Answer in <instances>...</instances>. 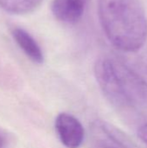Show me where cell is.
Listing matches in <instances>:
<instances>
[{"instance_id":"7a4b0ae2","label":"cell","mask_w":147,"mask_h":148,"mask_svg":"<svg viewBox=\"0 0 147 148\" xmlns=\"http://www.w3.org/2000/svg\"><path fill=\"white\" fill-rule=\"evenodd\" d=\"M96 82L107 101L117 108L147 111V82L120 60L104 56L94 64Z\"/></svg>"},{"instance_id":"277c9868","label":"cell","mask_w":147,"mask_h":148,"mask_svg":"<svg viewBox=\"0 0 147 148\" xmlns=\"http://www.w3.org/2000/svg\"><path fill=\"white\" fill-rule=\"evenodd\" d=\"M88 0H53L51 11L55 17L65 23H75L82 16Z\"/></svg>"},{"instance_id":"52a82bcc","label":"cell","mask_w":147,"mask_h":148,"mask_svg":"<svg viewBox=\"0 0 147 148\" xmlns=\"http://www.w3.org/2000/svg\"><path fill=\"white\" fill-rule=\"evenodd\" d=\"M14 135L0 127V148H14Z\"/></svg>"},{"instance_id":"5b68a950","label":"cell","mask_w":147,"mask_h":148,"mask_svg":"<svg viewBox=\"0 0 147 148\" xmlns=\"http://www.w3.org/2000/svg\"><path fill=\"white\" fill-rule=\"evenodd\" d=\"M12 36L19 48L29 60L37 64L43 62L44 57L42 49L29 32L22 28H14Z\"/></svg>"},{"instance_id":"3957f363","label":"cell","mask_w":147,"mask_h":148,"mask_svg":"<svg viewBox=\"0 0 147 148\" xmlns=\"http://www.w3.org/2000/svg\"><path fill=\"white\" fill-rule=\"evenodd\" d=\"M56 134L62 144L67 148H79L85 137L84 127L74 115L61 113L55 121Z\"/></svg>"},{"instance_id":"6da1fadb","label":"cell","mask_w":147,"mask_h":148,"mask_svg":"<svg viewBox=\"0 0 147 148\" xmlns=\"http://www.w3.org/2000/svg\"><path fill=\"white\" fill-rule=\"evenodd\" d=\"M98 15L107 38L117 49L133 53L147 41V17L140 0H98Z\"/></svg>"},{"instance_id":"ba28073f","label":"cell","mask_w":147,"mask_h":148,"mask_svg":"<svg viewBox=\"0 0 147 148\" xmlns=\"http://www.w3.org/2000/svg\"><path fill=\"white\" fill-rule=\"evenodd\" d=\"M138 137L139 139L147 146V122L143 124L142 126L139 127V128L138 129Z\"/></svg>"},{"instance_id":"8992f818","label":"cell","mask_w":147,"mask_h":148,"mask_svg":"<svg viewBox=\"0 0 147 148\" xmlns=\"http://www.w3.org/2000/svg\"><path fill=\"white\" fill-rule=\"evenodd\" d=\"M42 0H0V7L11 14L22 15L32 12Z\"/></svg>"}]
</instances>
